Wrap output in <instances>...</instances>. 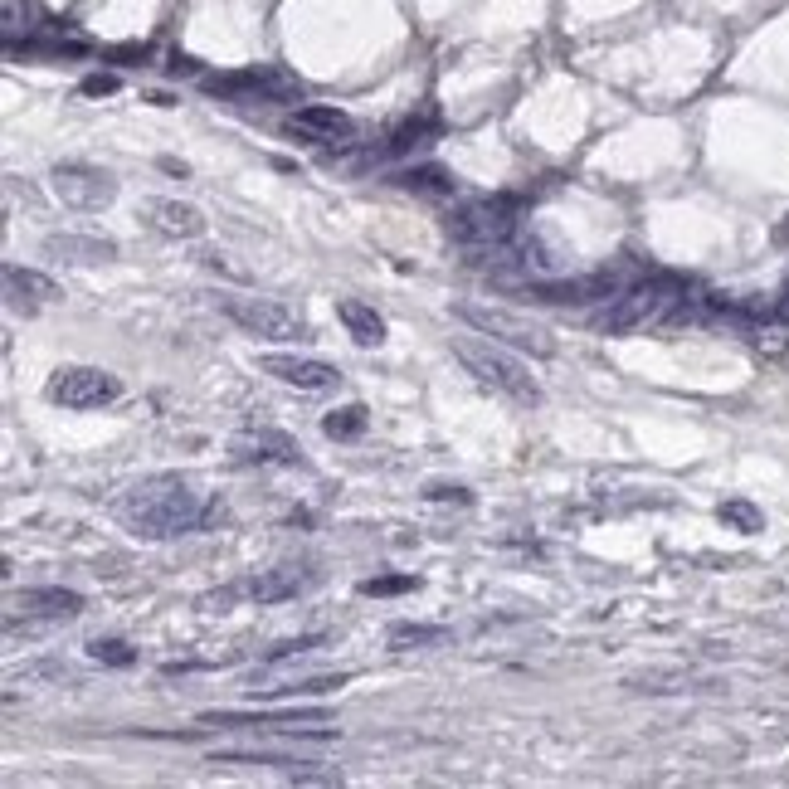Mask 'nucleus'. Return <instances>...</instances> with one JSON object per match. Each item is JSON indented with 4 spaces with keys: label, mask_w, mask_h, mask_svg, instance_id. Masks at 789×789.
I'll return each instance as SVG.
<instances>
[{
    "label": "nucleus",
    "mask_w": 789,
    "mask_h": 789,
    "mask_svg": "<svg viewBox=\"0 0 789 789\" xmlns=\"http://www.w3.org/2000/svg\"><path fill=\"white\" fill-rule=\"evenodd\" d=\"M117 517L127 531H137L147 541H171V536H186L205 522V497L190 488L181 473H151L137 488L122 492Z\"/></svg>",
    "instance_id": "1"
},
{
    "label": "nucleus",
    "mask_w": 789,
    "mask_h": 789,
    "mask_svg": "<svg viewBox=\"0 0 789 789\" xmlns=\"http://www.w3.org/2000/svg\"><path fill=\"white\" fill-rule=\"evenodd\" d=\"M453 356L463 361L468 376H478L488 390L507 395L512 405H541V385L531 380V371L512 351H502V341L483 337V332H468V337H453Z\"/></svg>",
    "instance_id": "2"
},
{
    "label": "nucleus",
    "mask_w": 789,
    "mask_h": 789,
    "mask_svg": "<svg viewBox=\"0 0 789 789\" xmlns=\"http://www.w3.org/2000/svg\"><path fill=\"white\" fill-rule=\"evenodd\" d=\"M677 302H682V283H677L673 273H653V278L634 283V288H629L624 298L609 307V317H604V332L624 337V332H643V327H658L663 317H673Z\"/></svg>",
    "instance_id": "3"
},
{
    "label": "nucleus",
    "mask_w": 789,
    "mask_h": 789,
    "mask_svg": "<svg viewBox=\"0 0 789 789\" xmlns=\"http://www.w3.org/2000/svg\"><path fill=\"white\" fill-rule=\"evenodd\" d=\"M453 317H458L463 327H473V332H483V337L502 341V346L531 351V356H551V351H556V341L546 337V327H536L531 317H522V312H507V307L458 302V307H453Z\"/></svg>",
    "instance_id": "4"
},
{
    "label": "nucleus",
    "mask_w": 789,
    "mask_h": 789,
    "mask_svg": "<svg viewBox=\"0 0 789 789\" xmlns=\"http://www.w3.org/2000/svg\"><path fill=\"white\" fill-rule=\"evenodd\" d=\"M220 312H225L239 332H249V337H259V341L307 337V322H302L293 307H283V302H273V298H229V293H220Z\"/></svg>",
    "instance_id": "5"
},
{
    "label": "nucleus",
    "mask_w": 789,
    "mask_h": 789,
    "mask_svg": "<svg viewBox=\"0 0 789 789\" xmlns=\"http://www.w3.org/2000/svg\"><path fill=\"white\" fill-rule=\"evenodd\" d=\"M117 395H122V380L113 371H98V366H64L49 380V400L64 410H103Z\"/></svg>",
    "instance_id": "6"
},
{
    "label": "nucleus",
    "mask_w": 789,
    "mask_h": 789,
    "mask_svg": "<svg viewBox=\"0 0 789 789\" xmlns=\"http://www.w3.org/2000/svg\"><path fill=\"white\" fill-rule=\"evenodd\" d=\"M54 195L69 205V210H108L117 200V181L113 171H103V166H88V161H64V166H54Z\"/></svg>",
    "instance_id": "7"
},
{
    "label": "nucleus",
    "mask_w": 789,
    "mask_h": 789,
    "mask_svg": "<svg viewBox=\"0 0 789 789\" xmlns=\"http://www.w3.org/2000/svg\"><path fill=\"white\" fill-rule=\"evenodd\" d=\"M512 205L507 200H473L449 215V234L458 244H502L512 234Z\"/></svg>",
    "instance_id": "8"
},
{
    "label": "nucleus",
    "mask_w": 789,
    "mask_h": 789,
    "mask_svg": "<svg viewBox=\"0 0 789 789\" xmlns=\"http://www.w3.org/2000/svg\"><path fill=\"white\" fill-rule=\"evenodd\" d=\"M229 458L244 463V468H288V463L302 458V449L283 429H244V434L229 439Z\"/></svg>",
    "instance_id": "9"
},
{
    "label": "nucleus",
    "mask_w": 789,
    "mask_h": 789,
    "mask_svg": "<svg viewBox=\"0 0 789 789\" xmlns=\"http://www.w3.org/2000/svg\"><path fill=\"white\" fill-rule=\"evenodd\" d=\"M259 366L263 376H273L278 385H293V390H332L341 380L337 366L317 361V356H263Z\"/></svg>",
    "instance_id": "10"
},
{
    "label": "nucleus",
    "mask_w": 789,
    "mask_h": 789,
    "mask_svg": "<svg viewBox=\"0 0 789 789\" xmlns=\"http://www.w3.org/2000/svg\"><path fill=\"white\" fill-rule=\"evenodd\" d=\"M205 88L210 93H225V98H234V93H259V98H298V78H288L283 69H244V74H220V78H205Z\"/></svg>",
    "instance_id": "11"
},
{
    "label": "nucleus",
    "mask_w": 789,
    "mask_h": 789,
    "mask_svg": "<svg viewBox=\"0 0 789 789\" xmlns=\"http://www.w3.org/2000/svg\"><path fill=\"white\" fill-rule=\"evenodd\" d=\"M142 215H147V225L156 229V234H166V239H200V234L210 229V220H205L195 205H186V200H166V195L147 200Z\"/></svg>",
    "instance_id": "12"
},
{
    "label": "nucleus",
    "mask_w": 789,
    "mask_h": 789,
    "mask_svg": "<svg viewBox=\"0 0 789 789\" xmlns=\"http://www.w3.org/2000/svg\"><path fill=\"white\" fill-rule=\"evenodd\" d=\"M122 249L103 234H49L44 239V259L59 263H78V268H93V263H113Z\"/></svg>",
    "instance_id": "13"
},
{
    "label": "nucleus",
    "mask_w": 789,
    "mask_h": 789,
    "mask_svg": "<svg viewBox=\"0 0 789 789\" xmlns=\"http://www.w3.org/2000/svg\"><path fill=\"white\" fill-rule=\"evenodd\" d=\"M288 127H293V132H302L307 142H346V137L356 132L351 113H341V108H327V103H307V108H298Z\"/></svg>",
    "instance_id": "14"
},
{
    "label": "nucleus",
    "mask_w": 789,
    "mask_h": 789,
    "mask_svg": "<svg viewBox=\"0 0 789 789\" xmlns=\"http://www.w3.org/2000/svg\"><path fill=\"white\" fill-rule=\"evenodd\" d=\"M5 298L20 302V307H49V302H59V283L49 278V273H39V268H20V263H5Z\"/></svg>",
    "instance_id": "15"
},
{
    "label": "nucleus",
    "mask_w": 789,
    "mask_h": 789,
    "mask_svg": "<svg viewBox=\"0 0 789 789\" xmlns=\"http://www.w3.org/2000/svg\"><path fill=\"white\" fill-rule=\"evenodd\" d=\"M10 604H15V609H25V619H74V614H83V595L59 590V585L25 590V595H15Z\"/></svg>",
    "instance_id": "16"
},
{
    "label": "nucleus",
    "mask_w": 789,
    "mask_h": 789,
    "mask_svg": "<svg viewBox=\"0 0 789 789\" xmlns=\"http://www.w3.org/2000/svg\"><path fill=\"white\" fill-rule=\"evenodd\" d=\"M307 570L302 565H273V570H259L254 580H249V595L259 604H283V600H293L298 590H307Z\"/></svg>",
    "instance_id": "17"
},
{
    "label": "nucleus",
    "mask_w": 789,
    "mask_h": 789,
    "mask_svg": "<svg viewBox=\"0 0 789 789\" xmlns=\"http://www.w3.org/2000/svg\"><path fill=\"white\" fill-rule=\"evenodd\" d=\"M337 317H341V327H346V337L356 341V346H380V341H385V317H380L371 302L341 298Z\"/></svg>",
    "instance_id": "18"
},
{
    "label": "nucleus",
    "mask_w": 789,
    "mask_h": 789,
    "mask_svg": "<svg viewBox=\"0 0 789 789\" xmlns=\"http://www.w3.org/2000/svg\"><path fill=\"white\" fill-rule=\"evenodd\" d=\"M614 293V278L595 273V278H565V283H536V298L541 302H595Z\"/></svg>",
    "instance_id": "19"
},
{
    "label": "nucleus",
    "mask_w": 789,
    "mask_h": 789,
    "mask_svg": "<svg viewBox=\"0 0 789 789\" xmlns=\"http://www.w3.org/2000/svg\"><path fill=\"white\" fill-rule=\"evenodd\" d=\"M716 517H721L726 526H736V531H746V536L765 531V512H760L755 502H746V497H731V502H721V507H716Z\"/></svg>",
    "instance_id": "20"
},
{
    "label": "nucleus",
    "mask_w": 789,
    "mask_h": 789,
    "mask_svg": "<svg viewBox=\"0 0 789 789\" xmlns=\"http://www.w3.org/2000/svg\"><path fill=\"white\" fill-rule=\"evenodd\" d=\"M444 639H449V629H439V624H395L390 629V648H434Z\"/></svg>",
    "instance_id": "21"
},
{
    "label": "nucleus",
    "mask_w": 789,
    "mask_h": 789,
    "mask_svg": "<svg viewBox=\"0 0 789 789\" xmlns=\"http://www.w3.org/2000/svg\"><path fill=\"white\" fill-rule=\"evenodd\" d=\"M322 429H327V439H356L366 429V405H341L322 419Z\"/></svg>",
    "instance_id": "22"
},
{
    "label": "nucleus",
    "mask_w": 789,
    "mask_h": 789,
    "mask_svg": "<svg viewBox=\"0 0 789 789\" xmlns=\"http://www.w3.org/2000/svg\"><path fill=\"white\" fill-rule=\"evenodd\" d=\"M88 653H93L98 663H113V668H132V663H137V653H132L122 639H93L88 643Z\"/></svg>",
    "instance_id": "23"
},
{
    "label": "nucleus",
    "mask_w": 789,
    "mask_h": 789,
    "mask_svg": "<svg viewBox=\"0 0 789 789\" xmlns=\"http://www.w3.org/2000/svg\"><path fill=\"white\" fill-rule=\"evenodd\" d=\"M405 590H414V575H380L361 585V595H405Z\"/></svg>",
    "instance_id": "24"
},
{
    "label": "nucleus",
    "mask_w": 789,
    "mask_h": 789,
    "mask_svg": "<svg viewBox=\"0 0 789 789\" xmlns=\"http://www.w3.org/2000/svg\"><path fill=\"white\" fill-rule=\"evenodd\" d=\"M83 93H88V98H108V93H117V74H88L83 78Z\"/></svg>",
    "instance_id": "25"
},
{
    "label": "nucleus",
    "mask_w": 789,
    "mask_h": 789,
    "mask_svg": "<svg viewBox=\"0 0 789 789\" xmlns=\"http://www.w3.org/2000/svg\"><path fill=\"white\" fill-rule=\"evenodd\" d=\"M410 186H419V190H449V181H444V171H419V176H410Z\"/></svg>",
    "instance_id": "26"
},
{
    "label": "nucleus",
    "mask_w": 789,
    "mask_h": 789,
    "mask_svg": "<svg viewBox=\"0 0 789 789\" xmlns=\"http://www.w3.org/2000/svg\"><path fill=\"white\" fill-rule=\"evenodd\" d=\"M171 74H195V59H181V54H176V59H171Z\"/></svg>",
    "instance_id": "27"
}]
</instances>
